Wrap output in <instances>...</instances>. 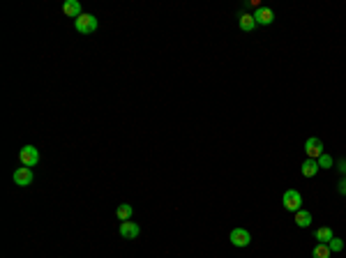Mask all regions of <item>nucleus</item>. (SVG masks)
Here are the masks:
<instances>
[{
	"label": "nucleus",
	"instance_id": "6e6552de",
	"mask_svg": "<svg viewBox=\"0 0 346 258\" xmlns=\"http://www.w3.org/2000/svg\"><path fill=\"white\" fill-rule=\"evenodd\" d=\"M254 21H256V25H270L274 21V12L270 7H258L254 12Z\"/></svg>",
	"mask_w": 346,
	"mask_h": 258
},
{
	"label": "nucleus",
	"instance_id": "f03ea898",
	"mask_svg": "<svg viewBox=\"0 0 346 258\" xmlns=\"http://www.w3.org/2000/svg\"><path fill=\"white\" fill-rule=\"evenodd\" d=\"M18 162H21V166H37V162H40V150H37L35 145H24L21 148V152H18Z\"/></svg>",
	"mask_w": 346,
	"mask_h": 258
},
{
	"label": "nucleus",
	"instance_id": "f8f14e48",
	"mask_svg": "<svg viewBox=\"0 0 346 258\" xmlns=\"http://www.w3.org/2000/svg\"><path fill=\"white\" fill-rule=\"evenodd\" d=\"M330 256H332V252H330V247L323 245V242H316L314 249H312V258H330Z\"/></svg>",
	"mask_w": 346,
	"mask_h": 258
},
{
	"label": "nucleus",
	"instance_id": "20e7f679",
	"mask_svg": "<svg viewBox=\"0 0 346 258\" xmlns=\"http://www.w3.org/2000/svg\"><path fill=\"white\" fill-rule=\"evenodd\" d=\"M304 152H307L310 159H318V157L323 155V141L316 136H310L304 141Z\"/></svg>",
	"mask_w": 346,
	"mask_h": 258
},
{
	"label": "nucleus",
	"instance_id": "9b49d317",
	"mask_svg": "<svg viewBox=\"0 0 346 258\" xmlns=\"http://www.w3.org/2000/svg\"><path fill=\"white\" fill-rule=\"evenodd\" d=\"M332 238H334V235H332V228H328V226L316 228V233H314V240L323 242V245H328V242L332 240Z\"/></svg>",
	"mask_w": 346,
	"mask_h": 258
},
{
	"label": "nucleus",
	"instance_id": "f257e3e1",
	"mask_svg": "<svg viewBox=\"0 0 346 258\" xmlns=\"http://www.w3.org/2000/svg\"><path fill=\"white\" fill-rule=\"evenodd\" d=\"M282 205H284L288 212H293V215H296V212L302 208V196H300L298 189H286V192H284V196H282Z\"/></svg>",
	"mask_w": 346,
	"mask_h": 258
},
{
	"label": "nucleus",
	"instance_id": "dca6fc26",
	"mask_svg": "<svg viewBox=\"0 0 346 258\" xmlns=\"http://www.w3.org/2000/svg\"><path fill=\"white\" fill-rule=\"evenodd\" d=\"M316 162H318V168H332V166H334V159H332L330 155H326V152H323V155L318 157Z\"/></svg>",
	"mask_w": 346,
	"mask_h": 258
},
{
	"label": "nucleus",
	"instance_id": "1a4fd4ad",
	"mask_svg": "<svg viewBox=\"0 0 346 258\" xmlns=\"http://www.w3.org/2000/svg\"><path fill=\"white\" fill-rule=\"evenodd\" d=\"M62 12H65V16L76 21V18L84 14V9H81V2H78V0H65V2H62Z\"/></svg>",
	"mask_w": 346,
	"mask_h": 258
},
{
	"label": "nucleus",
	"instance_id": "9d476101",
	"mask_svg": "<svg viewBox=\"0 0 346 258\" xmlns=\"http://www.w3.org/2000/svg\"><path fill=\"white\" fill-rule=\"evenodd\" d=\"M316 173H318V162L307 157V159L302 162V175H304V178H314Z\"/></svg>",
	"mask_w": 346,
	"mask_h": 258
},
{
	"label": "nucleus",
	"instance_id": "6ab92c4d",
	"mask_svg": "<svg viewBox=\"0 0 346 258\" xmlns=\"http://www.w3.org/2000/svg\"><path fill=\"white\" fill-rule=\"evenodd\" d=\"M340 194H346V178L340 182Z\"/></svg>",
	"mask_w": 346,
	"mask_h": 258
},
{
	"label": "nucleus",
	"instance_id": "423d86ee",
	"mask_svg": "<svg viewBox=\"0 0 346 258\" xmlns=\"http://www.w3.org/2000/svg\"><path fill=\"white\" fill-rule=\"evenodd\" d=\"M228 240H231L233 247H247L252 242V235H250V231H245V228H233L231 235H228Z\"/></svg>",
	"mask_w": 346,
	"mask_h": 258
},
{
	"label": "nucleus",
	"instance_id": "a211bd4d",
	"mask_svg": "<svg viewBox=\"0 0 346 258\" xmlns=\"http://www.w3.org/2000/svg\"><path fill=\"white\" fill-rule=\"evenodd\" d=\"M337 168H340L342 173H346V159H342V162H340V164H337Z\"/></svg>",
	"mask_w": 346,
	"mask_h": 258
},
{
	"label": "nucleus",
	"instance_id": "7ed1b4c3",
	"mask_svg": "<svg viewBox=\"0 0 346 258\" xmlns=\"http://www.w3.org/2000/svg\"><path fill=\"white\" fill-rule=\"evenodd\" d=\"M74 28H76L81 35H90V32L97 30V18L92 14H81V16L74 21Z\"/></svg>",
	"mask_w": 346,
	"mask_h": 258
},
{
	"label": "nucleus",
	"instance_id": "2eb2a0df",
	"mask_svg": "<svg viewBox=\"0 0 346 258\" xmlns=\"http://www.w3.org/2000/svg\"><path fill=\"white\" fill-rule=\"evenodd\" d=\"M256 28V21H254V14H242L240 16V30H245V32H252Z\"/></svg>",
	"mask_w": 346,
	"mask_h": 258
},
{
	"label": "nucleus",
	"instance_id": "39448f33",
	"mask_svg": "<svg viewBox=\"0 0 346 258\" xmlns=\"http://www.w3.org/2000/svg\"><path fill=\"white\" fill-rule=\"evenodd\" d=\"M32 180H35V175H32V168H28V166H18L16 171H14V185H18V187H28V185H32Z\"/></svg>",
	"mask_w": 346,
	"mask_h": 258
},
{
	"label": "nucleus",
	"instance_id": "0eeeda50",
	"mask_svg": "<svg viewBox=\"0 0 346 258\" xmlns=\"http://www.w3.org/2000/svg\"><path fill=\"white\" fill-rule=\"evenodd\" d=\"M120 235L125 240H136L138 235H141V226L134 222H120Z\"/></svg>",
	"mask_w": 346,
	"mask_h": 258
},
{
	"label": "nucleus",
	"instance_id": "ddd939ff",
	"mask_svg": "<svg viewBox=\"0 0 346 258\" xmlns=\"http://www.w3.org/2000/svg\"><path fill=\"white\" fill-rule=\"evenodd\" d=\"M296 224H298L300 228H310V226H312V215H310V210H302V208H300V210L296 212Z\"/></svg>",
	"mask_w": 346,
	"mask_h": 258
},
{
	"label": "nucleus",
	"instance_id": "f3484780",
	"mask_svg": "<svg viewBox=\"0 0 346 258\" xmlns=\"http://www.w3.org/2000/svg\"><path fill=\"white\" fill-rule=\"evenodd\" d=\"M328 247H330V252H342V249H344V242L340 240V238H332V240L328 242Z\"/></svg>",
	"mask_w": 346,
	"mask_h": 258
},
{
	"label": "nucleus",
	"instance_id": "4468645a",
	"mask_svg": "<svg viewBox=\"0 0 346 258\" xmlns=\"http://www.w3.org/2000/svg\"><path fill=\"white\" fill-rule=\"evenodd\" d=\"M116 215H118L120 222H130L132 215H134V208H132V205H127V203H120L118 210H116Z\"/></svg>",
	"mask_w": 346,
	"mask_h": 258
}]
</instances>
